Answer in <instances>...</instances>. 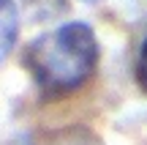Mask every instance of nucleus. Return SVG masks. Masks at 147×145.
<instances>
[{
    "label": "nucleus",
    "mask_w": 147,
    "mask_h": 145,
    "mask_svg": "<svg viewBox=\"0 0 147 145\" xmlns=\"http://www.w3.org/2000/svg\"><path fill=\"white\" fill-rule=\"evenodd\" d=\"M22 63L47 96H65L93 77L98 66V38L87 22H65L33 38L25 47Z\"/></svg>",
    "instance_id": "f257e3e1"
},
{
    "label": "nucleus",
    "mask_w": 147,
    "mask_h": 145,
    "mask_svg": "<svg viewBox=\"0 0 147 145\" xmlns=\"http://www.w3.org/2000/svg\"><path fill=\"white\" fill-rule=\"evenodd\" d=\"M19 36V14L14 0H0V63L11 55Z\"/></svg>",
    "instance_id": "f03ea898"
},
{
    "label": "nucleus",
    "mask_w": 147,
    "mask_h": 145,
    "mask_svg": "<svg viewBox=\"0 0 147 145\" xmlns=\"http://www.w3.org/2000/svg\"><path fill=\"white\" fill-rule=\"evenodd\" d=\"M136 82L147 93V36H144L142 47H139V55H136Z\"/></svg>",
    "instance_id": "7ed1b4c3"
},
{
    "label": "nucleus",
    "mask_w": 147,
    "mask_h": 145,
    "mask_svg": "<svg viewBox=\"0 0 147 145\" xmlns=\"http://www.w3.org/2000/svg\"><path fill=\"white\" fill-rule=\"evenodd\" d=\"M84 3H95V0H84Z\"/></svg>",
    "instance_id": "20e7f679"
}]
</instances>
